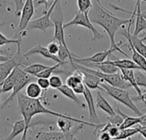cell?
Here are the masks:
<instances>
[{"instance_id":"obj_20","label":"cell","mask_w":146,"mask_h":140,"mask_svg":"<svg viewBox=\"0 0 146 140\" xmlns=\"http://www.w3.org/2000/svg\"><path fill=\"white\" fill-rule=\"evenodd\" d=\"M82 64L84 66L86 65H89L91 67H95L98 69L101 70V72L105 73V74H114L116 73L118 71H120V68L118 67H116L115 65L112 64L110 61V59L108 58L107 61L102 62H98V63H93V62H82L80 63Z\"/></svg>"},{"instance_id":"obj_34","label":"cell","mask_w":146,"mask_h":140,"mask_svg":"<svg viewBox=\"0 0 146 140\" xmlns=\"http://www.w3.org/2000/svg\"><path fill=\"white\" fill-rule=\"evenodd\" d=\"M107 122L110 123V124H111V125L120 127L121 124L123 122V117H122L120 114H118V113L116 112L115 115H110V116L107 118Z\"/></svg>"},{"instance_id":"obj_35","label":"cell","mask_w":146,"mask_h":140,"mask_svg":"<svg viewBox=\"0 0 146 140\" xmlns=\"http://www.w3.org/2000/svg\"><path fill=\"white\" fill-rule=\"evenodd\" d=\"M49 82H50V86L53 89H58L63 85L62 79L57 75H51L49 78Z\"/></svg>"},{"instance_id":"obj_1","label":"cell","mask_w":146,"mask_h":140,"mask_svg":"<svg viewBox=\"0 0 146 140\" xmlns=\"http://www.w3.org/2000/svg\"><path fill=\"white\" fill-rule=\"evenodd\" d=\"M113 9L116 10H121L126 13H129L132 15L130 19H121L113 15L110 11L105 9L101 3H98L96 0L92 3V7L88 12V16L92 23L98 24L101 26L108 33L110 40V47H118L119 45L115 42V33H117L120 27H124L125 25L128 24L132 20L135 18L136 10H137V3L133 12L127 11L124 9L117 7L113 4H110Z\"/></svg>"},{"instance_id":"obj_28","label":"cell","mask_w":146,"mask_h":140,"mask_svg":"<svg viewBox=\"0 0 146 140\" xmlns=\"http://www.w3.org/2000/svg\"><path fill=\"white\" fill-rule=\"evenodd\" d=\"M75 70H76V73L69 75L66 80V85L71 88H74L80 83L83 82V77H82L81 73L77 69H75Z\"/></svg>"},{"instance_id":"obj_30","label":"cell","mask_w":146,"mask_h":140,"mask_svg":"<svg viewBox=\"0 0 146 140\" xmlns=\"http://www.w3.org/2000/svg\"><path fill=\"white\" fill-rule=\"evenodd\" d=\"M49 66L44 65V64H40V63H33L27 67H26L23 70L25 72H27V74L33 75L35 77L36 74H38V73L42 72L43 70H44L45 68H47Z\"/></svg>"},{"instance_id":"obj_17","label":"cell","mask_w":146,"mask_h":140,"mask_svg":"<svg viewBox=\"0 0 146 140\" xmlns=\"http://www.w3.org/2000/svg\"><path fill=\"white\" fill-rule=\"evenodd\" d=\"M19 70H20V67L15 66L12 69L10 74L5 78V80L0 84V89L2 91V93H5V92H9L10 91H12L13 86H14L15 80L17 79Z\"/></svg>"},{"instance_id":"obj_7","label":"cell","mask_w":146,"mask_h":140,"mask_svg":"<svg viewBox=\"0 0 146 140\" xmlns=\"http://www.w3.org/2000/svg\"><path fill=\"white\" fill-rule=\"evenodd\" d=\"M34 15V0H26L21 12V19L16 30L17 38L21 39L27 35V25Z\"/></svg>"},{"instance_id":"obj_27","label":"cell","mask_w":146,"mask_h":140,"mask_svg":"<svg viewBox=\"0 0 146 140\" xmlns=\"http://www.w3.org/2000/svg\"><path fill=\"white\" fill-rule=\"evenodd\" d=\"M110 62L119 68H125V69H140V68L132 60L129 59H122V60H114L110 61ZM141 70V69H140Z\"/></svg>"},{"instance_id":"obj_18","label":"cell","mask_w":146,"mask_h":140,"mask_svg":"<svg viewBox=\"0 0 146 140\" xmlns=\"http://www.w3.org/2000/svg\"><path fill=\"white\" fill-rule=\"evenodd\" d=\"M141 1L137 0V10L135 15V27L133 35L139 36V34L146 30V19L143 16L142 11H141Z\"/></svg>"},{"instance_id":"obj_33","label":"cell","mask_w":146,"mask_h":140,"mask_svg":"<svg viewBox=\"0 0 146 140\" xmlns=\"http://www.w3.org/2000/svg\"><path fill=\"white\" fill-rule=\"evenodd\" d=\"M77 5L80 11L89 12L92 7V0H77Z\"/></svg>"},{"instance_id":"obj_4","label":"cell","mask_w":146,"mask_h":140,"mask_svg":"<svg viewBox=\"0 0 146 140\" xmlns=\"http://www.w3.org/2000/svg\"><path fill=\"white\" fill-rule=\"evenodd\" d=\"M100 85L103 87L104 92H105L108 95L112 97L114 99H115L119 103L122 104L123 105L128 107L139 116L143 115V113L139 110V109L133 103L132 97L129 95V92L126 89H121V88H118V87L110 86L106 82H102V83H100Z\"/></svg>"},{"instance_id":"obj_11","label":"cell","mask_w":146,"mask_h":140,"mask_svg":"<svg viewBox=\"0 0 146 140\" xmlns=\"http://www.w3.org/2000/svg\"><path fill=\"white\" fill-rule=\"evenodd\" d=\"M21 57H24L23 55L15 54L14 57H10L9 60L0 62V84L5 80V78L10 74L12 69L15 66H20L21 63Z\"/></svg>"},{"instance_id":"obj_10","label":"cell","mask_w":146,"mask_h":140,"mask_svg":"<svg viewBox=\"0 0 146 140\" xmlns=\"http://www.w3.org/2000/svg\"><path fill=\"white\" fill-rule=\"evenodd\" d=\"M115 51H119L121 54L125 55L127 57H128V56L123 51L121 50V47H110V49L101 51V52H98L91 56L88 57H78L76 56H74L73 57V61L74 62L77 63H82V62H93V63H98V62H104L107 58H109Z\"/></svg>"},{"instance_id":"obj_13","label":"cell","mask_w":146,"mask_h":140,"mask_svg":"<svg viewBox=\"0 0 146 140\" xmlns=\"http://www.w3.org/2000/svg\"><path fill=\"white\" fill-rule=\"evenodd\" d=\"M75 134H68L64 133L62 132H56V131H50V132H38L34 137V139L38 140H67V139H76Z\"/></svg>"},{"instance_id":"obj_42","label":"cell","mask_w":146,"mask_h":140,"mask_svg":"<svg viewBox=\"0 0 146 140\" xmlns=\"http://www.w3.org/2000/svg\"><path fill=\"white\" fill-rule=\"evenodd\" d=\"M141 116H142V120H141V121L139 123V126L146 127V113L145 114H143Z\"/></svg>"},{"instance_id":"obj_26","label":"cell","mask_w":146,"mask_h":140,"mask_svg":"<svg viewBox=\"0 0 146 140\" xmlns=\"http://www.w3.org/2000/svg\"><path fill=\"white\" fill-rule=\"evenodd\" d=\"M129 37L135 49L146 59V44L144 43L145 39L146 38L145 36L144 38H139V36H134L130 33Z\"/></svg>"},{"instance_id":"obj_43","label":"cell","mask_w":146,"mask_h":140,"mask_svg":"<svg viewBox=\"0 0 146 140\" xmlns=\"http://www.w3.org/2000/svg\"><path fill=\"white\" fill-rule=\"evenodd\" d=\"M10 57L8 56H3V55H0V62H5L7 60H9Z\"/></svg>"},{"instance_id":"obj_15","label":"cell","mask_w":146,"mask_h":140,"mask_svg":"<svg viewBox=\"0 0 146 140\" xmlns=\"http://www.w3.org/2000/svg\"><path fill=\"white\" fill-rule=\"evenodd\" d=\"M120 71L123 76V78L128 81L132 87H133V89L137 92L138 93V96L137 97H132V99L133 101H141L142 100V91L140 89V86H138L137 82H136V80H135V76H134V70L133 69H125V68H120Z\"/></svg>"},{"instance_id":"obj_36","label":"cell","mask_w":146,"mask_h":140,"mask_svg":"<svg viewBox=\"0 0 146 140\" xmlns=\"http://www.w3.org/2000/svg\"><path fill=\"white\" fill-rule=\"evenodd\" d=\"M37 83L38 84V86L41 87V89L43 91H46L49 87H50L49 79H47V78H38Z\"/></svg>"},{"instance_id":"obj_44","label":"cell","mask_w":146,"mask_h":140,"mask_svg":"<svg viewBox=\"0 0 146 140\" xmlns=\"http://www.w3.org/2000/svg\"><path fill=\"white\" fill-rule=\"evenodd\" d=\"M143 103H145V104L146 105V92L145 93H143L142 95V100H141Z\"/></svg>"},{"instance_id":"obj_49","label":"cell","mask_w":146,"mask_h":140,"mask_svg":"<svg viewBox=\"0 0 146 140\" xmlns=\"http://www.w3.org/2000/svg\"><path fill=\"white\" fill-rule=\"evenodd\" d=\"M118 1H119V2H120V1H121V0H118Z\"/></svg>"},{"instance_id":"obj_5","label":"cell","mask_w":146,"mask_h":140,"mask_svg":"<svg viewBox=\"0 0 146 140\" xmlns=\"http://www.w3.org/2000/svg\"><path fill=\"white\" fill-rule=\"evenodd\" d=\"M71 26H81L87 28L91 33L92 41L99 40L104 38V35L99 33V31H98L93 26V23L91 21L88 16V12H81L80 10L77 11L74 19L64 24V28H67Z\"/></svg>"},{"instance_id":"obj_48","label":"cell","mask_w":146,"mask_h":140,"mask_svg":"<svg viewBox=\"0 0 146 140\" xmlns=\"http://www.w3.org/2000/svg\"><path fill=\"white\" fill-rule=\"evenodd\" d=\"M1 94H2V91H1V89H0V96H1Z\"/></svg>"},{"instance_id":"obj_12","label":"cell","mask_w":146,"mask_h":140,"mask_svg":"<svg viewBox=\"0 0 146 140\" xmlns=\"http://www.w3.org/2000/svg\"><path fill=\"white\" fill-rule=\"evenodd\" d=\"M35 54L41 55L43 57H44V58H46V59H49V60H51V61H54V62H56V63H61L62 65V64H65V63H68V62H62L56 55H52V54L48 50L47 47H44V46H42V45L39 44H35V45H34L32 49H30L27 52H26L25 54H23V56H24V57L31 56L35 55Z\"/></svg>"},{"instance_id":"obj_29","label":"cell","mask_w":146,"mask_h":140,"mask_svg":"<svg viewBox=\"0 0 146 140\" xmlns=\"http://www.w3.org/2000/svg\"><path fill=\"white\" fill-rule=\"evenodd\" d=\"M139 125L136 126V127H128V128H124V129H121L120 131V134L118 135L117 138H115V139H129L132 136L139 133Z\"/></svg>"},{"instance_id":"obj_16","label":"cell","mask_w":146,"mask_h":140,"mask_svg":"<svg viewBox=\"0 0 146 140\" xmlns=\"http://www.w3.org/2000/svg\"><path fill=\"white\" fill-rule=\"evenodd\" d=\"M74 69H77L81 73L82 77H83V83L90 90L91 89H99V90L104 91L103 87L99 86L100 83L103 82V80L99 77H98L97 75L92 74L90 72H87L84 69H81V68H74Z\"/></svg>"},{"instance_id":"obj_21","label":"cell","mask_w":146,"mask_h":140,"mask_svg":"<svg viewBox=\"0 0 146 140\" xmlns=\"http://www.w3.org/2000/svg\"><path fill=\"white\" fill-rule=\"evenodd\" d=\"M58 92H60L62 95H64L66 98H68V99H70V100H72L74 103H75V104H77L79 107H80V108H83V109H85L86 108V105L78 98V97L76 96V93L74 92V90L71 88V87H69L68 86H67V85H62L61 87H59L58 89Z\"/></svg>"},{"instance_id":"obj_2","label":"cell","mask_w":146,"mask_h":140,"mask_svg":"<svg viewBox=\"0 0 146 140\" xmlns=\"http://www.w3.org/2000/svg\"><path fill=\"white\" fill-rule=\"evenodd\" d=\"M16 96H17V101H18V110H19V113L22 115V117L26 122L27 132L31 127V125H32L31 121H32L33 117L37 115H39V114H47V115H51L53 116L66 118V119L74 121L76 123L95 127L98 129L103 128L105 125V124H101V123L100 124H94L92 122L84 121L82 120L74 118V117L67 115H63V114H61L58 112H54V111L49 109L48 108H45L42 104L40 98H30L27 96H26L21 92H18Z\"/></svg>"},{"instance_id":"obj_45","label":"cell","mask_w":146,"mask_h":140,"mask_svg":"<svg viewBox=\"0 0 146 140\" xmlns=\"http://www.w3.org/2000/svg\"><path fill=\"white\" fill-rule=\"evenodd\" d=\"M142 15H143V16H144V17L146 19V11H145V12H142Z\"/></svg>"},{"instance_id":"obj_8","label":"cell","mask_w":146,"mask_h":140,"mask_svg":"<svg viewBox=\"0 0 146 140\" xmlns=\"http://www.w3.org/2000/svg\"><path fill=\"white\" fill-rule=\"evenodd\" d=\"M60 2V0H54L51 3V5L50 6V8L48 9V11L45 13V14H43L44 15L41 16L40 18L38 19H36L34 21H30V22L28 23L27 25V30L29 29H38L43 33H45L47 28L50 27H53L54 24L50 19V15L56 5V3Z\"/></svg>"},{"instance_id":"obj_37","label":"cell","mask_w":146,"mask_h":140,"mask_svg":"<svg viewBox=\"0 0 146 140\" xmlns=\"http://www.w3.org/2000/svg\"><path fill=\"white\" fill-rule=\"evenodd\" d=\"M59 46H60V44L57 41L56 42H51L48 44L47 49L52 55H57L58 50H59Z\"/></svg>"},{"instance_id":"obj_50","label":"cell","mask_w":146,"mask_h":140,"mask_svg":"<svg viewBox=\"0 0 146 140\" xmlns=\"http://www.w3.org/2000/svg\"><path fill=\"white\" fill-rule=\"evenodd\" d=\"M0 7H1V3H0Z\"/></svg>"},{"instance_id":"obj_14","label":"cell","mask_w":146,"mask_h":140,"mask_svg":"<svg viewBox=\"0 0 146 140\" xmlns=\"http://www.w3.org/2000/svg\"><path fill=\"white\" fill-rule=\"evenodd\" d=\"M83 95L86 101V104H87L88 110H89V122H92L94 124H100L99 118L96 112V107H95L94 100L92 98V94L90 89L86 86H85V91L83 92Z\"/></svg>"},{"instance_id":"obj_24","label":"cell","mask_w":146,"mask_h":140,"mask_svg":"<svg viewBox=\"0 0 146 140\" xmlns=\"http://www.w3.org/2000/svg\"><path fill=\"white\" fill-rule=\"evenodd\" d=\"M96 104L97 106L101 109L103 111H104L105 113H107L110 115H115L116 112L114 110V109L112 108V106L110 104V103L103 97V95L98 92L97 93V98H96Z\"/></svg>"},{"instance_id":"obj_19","label":"cell","mask_w":146,"mask_h":140,"mask_svg":"<svg viewBox=\"0 0 146 140\" xmlns=\"http://www.w3.org/2000/svg\"><path fill=\"white\" fill-rule=\"evenodd\" d=\"M7 124H8L9 126H10L11 128H12L11 133H10V134L8 136L7 139H14L15 137H17V136H18L19 134H21V133H23V135H22L21 139L25 140L27 139V127H26V122H25L24 119L15 121L13 125H11V124H9V123H7Z\"/></svg>"},{"instance_id":"obj_38","label":"cell","mask_w":146,"mask_h":140,"mask_svg":"<svg viewBox=\"0 0 146 140\" xmlns=\"http://www.w3.org/2000/svg\"><path fill=\"white\" fill-rule=\"evenodd\" d=\"M15 3V15H20L22 7L24 5V2L23 0H14Z\"/></svg>"},{"instance_id":"obj_22","label":"cell","mask_w":146,"mask_h":140,"mask_svg":"<svg viewBox=\"0 0 146 140\" xmlns=\"http://www.w3.org/2000/svg\"><path fill=\"white\" fill-rule=\"evenodd\" d=\"M116 112L118 114H120L122 117H123V122L121 124V126L119 127L120 129H124V128H128V127H132L133 126H137L140 123L141 120H142V116H139V117H132L129 115H127L125 114H123L120 108L117 107L116 109Z\"/></svg>"},{"instance_id":"obj_3","label":"cell","mask_w":146,"mask_h":140,"mask_svg":"<svg viewBox=\"0 0 146 140\" xmlns=\"http://www.w3.org/2000/svg\"><path fill=\"white\" fill-rule=\"evenodd\" d=\"M72 66L74 68H81V69H84L87 72H90V73L97 75L103 80V82H106L110 86H115L118 88H121V89H126V90L132 87L131 84L123 78L121 73H120L119 71L116 73H114V74H105L101 71L91 69L87 67H85L84 65H81V64L74 62V64H72Z\"/></svg>"},{"instance_id":"obj_31","label":"cell","mask_w":146,"mask_h":140,"mask_svg":"<svg viewBox=\"0 0 146 140\" xmlns=\"http://www.w3.org/2000/svg\"><path fill=\"white\" fill-rule=\"evenodd\" d=\"M61 65H62L61 63H56L55 66H49L47 68H45L42 72H40L38 74H36L35 77H37V78H47V79H49L54 72H61V71H57V68Z\"/></svg>"},{"instance_id":"obj_32","label":"cell","mask_w":146,"mask_h":140,"mask_svg":"<svg viewBox=\"0 0 146 140\" xmlns=\"http://www.w3.org/2000/svg\"><path fill=\"white\" fill-rule=\"evenodd\" d=\"M134 76L136 82L139 86H144L146 88V75L144 74L140 69H135L134 70Z\"/></svg>"},{"instance_id":"obj_46","label":"cell","mask_w":146,"mask_h":140,"mask_svg":"<svg viewBox=\"0 0 146 140\" xmlns=\"http://www.w3.org/2000/svg\"><path fill=\"white\" fill-rule=\"evenodd\" d=\"M96 1H97V2H98V3H100V0H96Z\"/></svg>"},{"instance_id":"obj_23","label":"cell","mask_w":146,"mask_h":140,"mask_svg":"<svg viewBox=\"0 0 146 140\" xmlns=\"http://www.w3.org/2000/svg\"><path fill=\"white\" fill-rule=\"evenodd\" d=\"M74 121L66 119V118H62V117H59L56 121V126L57 127L60 129L61 132L64 133H72V134H75L77 132H79L81 129H77L74 132H72V127L74 125Z\"/></svg>"},{"instance_id":"obj_41","label":"cell","mask_w":146,"mask_h":140,"mask_svg":"<svg viewBox=\"0 0 146 140\" xmlns=\"http://www.w3.org/2000/svg\"><path fill=\"white\" fill-rule=\"evenodd\" d=\"M139 133H140L145 139H146V127L139 126Z\"/></svg>"},{"instance_id":"obj_6","label":"cell","mask_w":146,"mask_h":140,"mask_svg":"<svg viewBox=\"0 0 146 140\" xmlns=\"http://www.w3.org/2000/svg\"><path fill=\"white\" fill-rule=\"evenodd\" d=\"M50 19L54 24V40H56L60 44H62L65 48L68 49L64 34V23H63V14L61 9L60 2H58L50 15Z\"/></svg>"},{"instance_id":"obj_40","label":"cell","mask_w":146,"mask_h":140,"mask_svg":"<svg viewBox=\"0 0 146 140\" xmlns=\"http://www.w3.org/2000/svg\"><path fill=\"white\" fill-rule=\"evenodd\" d=\"M98 138L101 140H110L112 138L111 136L110 135V133L106 131H104V132H100L99 135H98Z\"/></svg>"},{"instance_id":"obj_47","label":"cell","mask_w":146,"mask_h":140,"mask_svg":"<svg viewBox=\"0 0 146 140\" xmlns=\"http://www.w3.org/2000/svg\"><path fill=\"white\" fill-rule=\"evenodd\" d=\"M139 1H141V2H142V1H143V2H146V0H139Z\"/></svg>"},{"instance_id":"obj_9","label":"cell","mask_w":146,"mask_h":140,"mask_svg":"<svg viewBox=\"0 0 146 140\" xmlns=\"http://www.w3.org/2000/svg\"><path fill=\"white\" fill-rule=\"evenodd\" d=\"M33 77H34L33 75H31V74H27V72H25L23 69H21V68H20L17 79H16L15 83V85L13 86V89L11 91V94L3 102V104L0 107V109H2L3 108H4L5 106H7L9 104V103L13 100L14 97H15L17 95V93L21 92V89H23L29 82H31L33 80Z\"/></svg>"},{"instance_id":"obj_25","label":"cell","mask_w":146,"mask_h":140,"mask_svg":"<svg viewBox=\"0 0 146 140\" xmlns=\"http://www.w3.org/2000/svg\"><path fill=\"white\" fill-rule=\"evenodd\" d=\"M43 90L37 82H29L26 87V96L30 98H39Z\"/></svg>"},{"instance_id":"obj_39","label":"cell","mask_w":146,"mask_h":140,"mask_svg":"<svg viewBox=\"0 0 146 140\" xmlns=\"http://www.w3.org/2000/svg\"><path fill=\"white\" fill-rule=\"evenodd\" d=\"M72 89L74 90V92L76 94H83V92L85 91V84L83 82L82 83H80L79 85H77L76 86H74Z\"/></svg>"}]
</instances>
